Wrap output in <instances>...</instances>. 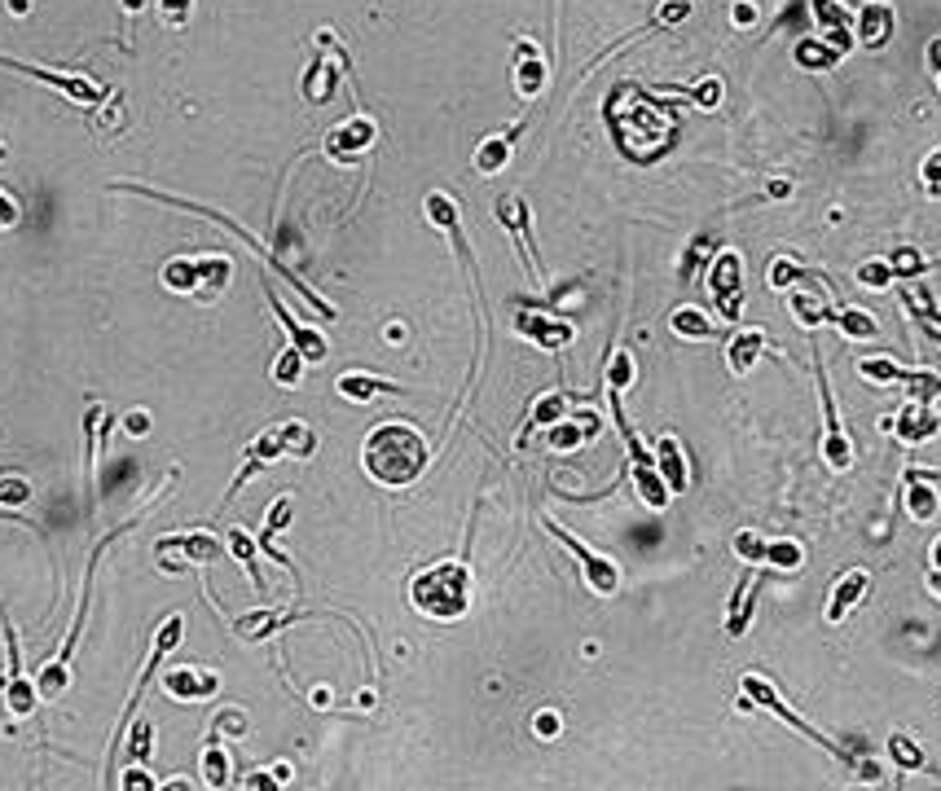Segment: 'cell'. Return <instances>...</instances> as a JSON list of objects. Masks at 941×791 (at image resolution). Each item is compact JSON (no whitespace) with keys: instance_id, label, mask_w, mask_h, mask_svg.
Masks as SVG:
<instances>
[{"instance_id":"6da1fadb","label":"cell","mask_w":941,"mask_h":791,"mask_svg":"<svg viewBox=\"0 0 941 791\" xmlns=\"http://www.w3.org/2000/svg\"><path fill=\"white\" fill-rule=\"evenodd\" d=\"M361 466L374 484L405 488L427 471V440L409 422H383L361 444Z\"/></svg>"},{"instance_id":"7a4b0ae2","label":"cell","mask_w":941,"mask_h":791,"mask_svg":"<svg viewBox=\"0 0 941 791\" xmlns=\"http://www.w3.org/2000/svg\"><path fill=\"white\" fill-rule=\"evenodd\" d=\"M409 603H414V611H423V616H431V620L467 616V607H471V572H467V563H458V559L431 563L427 572H418L414 585H409Z\"/></svg>"},{"instance_id":"3957f363","label":"cell","mask_w":941,"mask_h":791,"mask_svg":"<svg viewBox=\"0 0 941 791\" xmlns=\"http://www.w3.org/2000/svg\"><path fill=\"white\" fill-rule=\"evenodd\" d=\"M234 277V264L229 255H198V260H172L163 269V286L194 299H216Z\"/></svg>"},{"instance_id":"277c9868","label":"cell","mask_w":941,"mask_h":791,"mask_svg":"<svg viewBox=\"0 0 941 791\" xmlns=\"http://www.w3.org/2000/svg\"><path fill=\"white\" fill-rule=\"evenodd\" d=\"M744 695L752 699V704H761V708H766V712H774V717H779L783 726H792V730H801L805 739H814V743H818V748H823V752H832V756H836L840 765H849V770H858V774H862V761H854V756H849L845 748H840L836 739H827V734H818V730H814V726H810V721H805V717H796V712H792L788 704H783L779 695H774V686H770V682H761L757 673H748V677H744Z\"/></svg>"},{"instance_id":"5b68a950","label":"cell","mask_w":941,"mask_h":791,"mask_svg":"<svg viewBox=\"0 0 941 791\" xmlns=\"http://www.w3.org/2000/svg\"><path fill=\"white\" fill-rule=\"evenodd\" d=\"M546 532H550V537H555V541H563V545H568L572 554H577V559H581V576H585V585H590L599 598H612L616 589H621V567H616L612 559H607V554L590 550V545H585V541H577V537H572V532H563V523H555V519H546Z\"/></svg>"},{"instance_id":"8992f818","label":"cell","mask_w":941,"mask_h":791,"mask_svg":"<svg viewBox=\"0 0 941 791\" xmlns=\"http://www.w3.org/2000/svg\"><path fill=\"white\" fill-rule=\"evenodd\" d=\"M814 374H818V392H823V418H827V440H823V462L832 471H849L854 466V440L845 436L840 427V409H836V396H832V383H827V370H823V356H814Z\"/></svg>"},{"instance_id":"52a82bcc","label":"cell","mask_w":941,"mask_h":791,"mask_svg":"<svg viewBox=\"0 0 941 791\" xmlns=\"http://www.w3.org/2000/svg\"><path fill=\"white\" fill-rule=\"evenodd\" d=\"M0 66H5V71L27 75V80H40V84L58 88V93H66L71 102H80V106H102L106 102V88L93 84V80H84V75H62V71H49V66H31V62H14V58H0Z\"/></svg>"},{"instance_id":"ba28073f","label":"cell","mask_w":941,"mask_h":791,"mask_svg":"<svg viewBox=\"0 0 941 791\" xmlns=\"http://www.w3.org/2000/svg\"><path fill=\"white\" fill-rule=\"evenodd\" d=\"M0 625H5V651H9V677H5V708L14 712V717H31L40 704V690L36 682H27V673H22V651H18V633L9 625V616L0 611Z\"/></svg>"},{"instance_id":"9c48e42d","label":"cell","mask_w":941,"mask_h":791,"mask_svg":"<svg viewBox=\"0 0 941 791\" xmlns=\"http://www.w3.org/2000/svg\"><path fill=\"white\" fill-rule=\"evenodd\" d=\"M739 277H744L739 251H722L713 260V269H708V291H713L726 321H739V308H744V282H739Z\"/></svg>"},{"instance_id":"30bf717a","label":"cell","mask_w":941,"mask_h":791,"mask_svg":"<svg viewBox=\"0 0 941 791\" xmlns=\"http://www.w3.org/2000/svg\"><path fill=\"white\" fill-rule=\"evenodd\" d=\"M181 633H185V616H168L159 629H154V646H150V664L141 668V677H137V686H132V695H128V712H124V721H119V730H115V739H124V726H128V717H132V708L141 704V690L150 686V677H154V668H159L163 660H168V651L176 642H181Z\"/></svg>"},{"instance_id":"8fae6325","label":"cell","mask_w":941,"mask_h":791,"mask_svg":"<svg viewBox=\"0 0 941 791\" xmlns=\"http://www.w3.org/2000/svg\"><path fill=\"white\" fill-rule=\"evenodd\" d=\"M278 458H286V449H282V431L273 427V431H264V436H256V440H251V449L242 453V471L234 475V484H229L225 501H234V497L242 493V484H247L251 475H260L264 466H273Z\"/></svg>"},{"instance_id":"7c38bea8","label":"cell","mask_w":941,"mask_h":791,"mask_svg":"<svg viewBox=\"0 0 941 791\" xmlns=\"http://www.w3.org/2000/svg\"><path fill=\"white\" fill-rule=\"evenodd\" d=\"M497 220H502V225L515 233L519 255H524V264L533 269V277L541 282V264H537V247H533V229H528V203H524V198H515V194H502V198H497Z\"/></svg>"},{"instance_id":"4fadbf2b","label":"cell","mask_w":941,"mask_h":791,"mask_svg":"<svg viewBox=\"0 0 941 791\" xmlns=\"http://www.w3.org/2000/svg\"><path fill=\"white\" fill-rule=\"evenodd\" d=\"M159 554H181L185 563H194V567H207V563H220L225 559V550L229 545L220 541V537H212V532H185V537H163L159 545H154Z\"/></svg>"},{"instance_id":"5bb4252c","label":"cell","mask_w":941,"mask_h":791,"mask_svg":"<svg viewBox=\"0 0 941 791\" xmlns=\"http://www.w3.org/2000/svg\"><path fill=\"white\" fill-rule=\"evenodd\" d=\"M515 334H524V339H533L537 348L546 352H559L572 343V326L555 313H519L515 317Z\"/></svg>"},{"instance_id":"9a60e30c","label":"cell","mask_w":941,"mask_h":791,"mask_svg":"<svg viewBox=\"0 0 941 791\" xmlns=\"http://www.w3.org/2000/svg\"><path fill=\"white\" fill-rule=\"evenodd\" d=\"M374 137H379V132H374V124H370L365 115H357V119L339 124V128L326 137V154H330V159H339V163H352L357 154H365V150L374 146Z\"/></svg>"},{"instance_id":"2e32d148","label":"cell","mask_w":941,"mask_h":791,"mask_svg":"<svg viewBox=\"0 0 941 791\" xmlns=\"http://www.w3.org/2000/svg\"><path fill=\"white\" fill-rule=\"evenodd\" d=\"M216 686H220L216 673H207V668H198V664H181V668H168V673H163V690H168L172 699H181V704L216 695Z\"/></svg>"},{"instance_id":"e0dca14e","label":"cell","mask_w":941,"mask_h":791,"mask_svg":"<svg viewBox=\"0 0 941 791\" xmlns=\"http://www.w3.org/2000/svg\"><path fill=\"white\" fill-rule=\"evenodd\" d=\"M884 427H889L902 444H924V440H933L937 431H941V418L928 405H920V400H911L898 418H884Z\"/></svg>"},{"instance_id":"ac0fdd59","label":"cell","mask_w":941,"mask_h":791,"mask_svg":"<svg viewBox=\"0 0 941 791\" xmlns=\"http://www.w3.org/2000/svg\"><path fill=\"white\" fill-rule=\"evenodd\" d=\"M893 27H898V18H893V5H884V0H867L854 18L858 44H867V49H884L893 40Z\"/></svg>"},{"instance_id":"d6986e66","label":"cell","mask_w":941,"mask_h":791,"mask_svg":"<svg viewBox=\"0 0 941 791\" xmlns=\"http://www.w3.org/2000/svg\"><path fill=\"white\" fill-rule=\"evenodd\" d=\"M788 308H792V317L801 321L805 330H818V326H832V299H827L823 286H796V291H788Z\"/></svg>"},{"instance_id":"ffe728a7","label":"cell","mask_w":941,"mask_h":791,"mask_svg":"<svg viewBox=\"0 0 941 791\" xmlns=\"http://www.w3.org/2000/svg\"><path fill=\"white\" fill-rule=\"evenodd\" d=\"M269 308H273V313H278V321H282V326H286V334H291V348H300V356H304V361H308V365H317V361H326V352H330V343H326V339H321V334H317L313 326H304V321H295L291 313H286V308H282V299H278V295H273V291H269Z\"/></svg>"},{"instance_id":"44dd1931","label":"cell","mask_w":941,"mask_h":791,"mask_svg":"<svg viewBox=\"0 0 941 791\" xmlns=\"http://www.w3.org/2000/svg\"><path fill=\"white\" fill-rule=\"evenodd\" d=\"M902 501H906V515H911L915 523H933L937 510H941V493L933 488V479H924L920 471H906Z\"/></svg>"},{"instance_id":"7402d4cb","label":"cell","mask_w":941,"mask_h":791,"mask_svg":"<svg viewBox=\"0 0 941 791\" xmlns=\"http://www.w3.org/2000/svg\"><path fill=\"white\" fill-rule=\"evenodd\" d=\"M867 589H871V576L862 572V567H854V572L840 576V585L832 589V603H827V625H840V620H845L849 611L867 598Z\"/></svg>"},{"instance_id":"603a6c76","label":"cell","mask_w":941,"mask_h":791,"mask_svg":"<svg viewBox=\"0 0 941 791\" xmlns=\"http://www.w3.org/2000/svg\"><path fill=\"white\" fill-rule=\"evenodd\" d=\"M519 132H524V124H515V128L497 132V137H484V141H480V150H475V167H480L484 176L502 172V167L511 163V150H515V137H519Z\"/></svg>"},{"instance_id":"cb8c5ba5","label":"cell","mask_w":941,"mask_h":791,"mask_svg":"<svg viewBox=\"0 0 941 791\" xmlns=\"http://www.w3.org/2000/svg\"><path fill=\"white\" fill-rule=\"evenodd\" d=\"M902 304H906V313L924 326L928 339L941 343V308H937L933 291H928V286H915V291H911V286H902Z\"/></svg>"},{"instance_id":"d4e9b609","label":"cell","mask_w":941,"mask_h":791,"mask_svg":"<svg viewBox=\"0 0 941 791\" xmlns=\"http://www.w3.org/2000/svg\"><path fill=\"white\" fill-rule=\"evenodd\" d=\"M656 471L664 484H669L673 497L686 493V458H682V444L673 436H660V444H656Z\"/></svg>"},{"instance_id":"484cf974","label":"cell","mask_w":941,"mask_h":791,"mask_svg":"<svg viewBox=\"0 0 941 791\" xmlns=\"http://www.w3.org/2000/svg\"><path fill=\"white\" fill-rule=\"evenodd\" d=\"M757 576L744 572L739 576V585H735V598H730V611H726V633L730 638H744V629H748V620H752V607H757Z\"/></svg>"},{"instance_id":"4316f807","label":"cell","mask_w":941,"mask_h":791,"mask_svg":"<svg viewBox=\"0 0 941 791\" xmlns=\"http://www.w3.org/2000/svg\"><path fill=\"white\" fill-rule=\"evenodd\" d=\"M761 348H766V334L761 330H744V334H735V339L726 343V365L735 370L739 378H744L752 365H757V356H761Z\"/></svg>"},{"instance_id":"83f0119b","label":"cell","mask_w":941,"mask_h":791,"mask_svg":"<svg viewBox=\"0 0 941 791\" xmlns=\"http://www.w3.org/2000/svg\"><path fill=\"white\" fill-rule=\"evenodd\" d=\"M594 431H599V418H590V414H585V418H563V422L550 427V449L568 453V449H577V444L590 440Z\"/></svg>"},{"instance_id":"f1b7e54d","label":"cell","mask_w":941,"mask_h":791,"mask_svg":"<svg viewBox=\"0 0 941 791\" xmlns=\"http://www.w3.org/2000/svg\"><path fill=\"white\" fill-rule=\"evenodd\" d=\"M541 84H546V66H541V58L533 53V44H519V66H515V93L524 97H537L541 93Z\"/></svg>"},{"instance_id":"f546056e","label":"cell","mask_w":941,"mask_h":791,"mask_svg":"<svg viewBox=\"0 0 941 791\" xmlns=\"http://www.w3.org/2000/svg\"><path fill=\"white\" fill-rule=\"evenodd\" d=\"M335 387H339V396L357 400V405H365V400H374V396H383V392H405V387L387 383V378H374V374H343Z\"/></svg>"},{"instance_id":"4dcf8cb0","label":"cell","mask_w":941,"mask_h":791,"mask_svg":"<svg viewBox=\"0 0 941 791\" xmlns=\"http://www.w3.org/2000/svg\"><path fill=\"white\" fill-rule=\"evenodd\" d=\"M832 326L845 334V339H858V343H867V339H880V321L867 313V308H840V313L832 317Z\"/></svg>"},{"instance_id":"1f68e13d","label":"cell","mask_w":941,"mask_h":791,"mask_svg":"<svg viewBox=\"0 0 941 791\" xmlns=\"http://www.w3.org/2000/svg\"><path fill=\"white\" fill-rule=\"evenodd\" d=\"M563 414H568V396H563V392L541 396L537 405L528 409V427H524V436H519V444L528 440V431H533V427H555V422H563Z\"/></svg>"},{"instance_id":"d6a6232c","label":"cell","mask_w":941,"mask_h":791,"mask_svg":"<svg viewBox=\"0 0 941 791\" xmlns=\"http://www.w3.org/2000/svg\"><path fill=\"white\" fill-rule=\"evenodd\" d=\"M669 326H673V334H682V339H717V326L700 308H673Z\"/></svg>"},{"instance_id":"836d02e7","label":"cell","mask_w":941,"mask_h":791,"mask_svg":"<svg viewBox=\"0 0 941 791\" xmlns=\"http://www.w3.org/2000/svg\"><path fill=\"white\" fill-rule=\"evenodd\" d=\"M282 449H286V458H313V449H317V436H313V427H304L300 418H291V422H282Z\"/></svg>"},{"instance_id":"e575fe53","label":"cell","mask_w":941,"mask_h":791,"mask_svg":"<svg viewBox=\"0 0 941 791\" xmlns=\"http://www.w3.org/2000/svg\"><path fill=\"white\" fill-rule=\"evenodd\" d=\"M225 545H229V554H234V559H238L242 567H247L251 585H256L260 594H264V576H260V563H256V541H251L242 528H229V541H225Z\"/></svg>"},{"instance_id":"d590c367","label":"cell","mask_w":941,"mask_h":791,"mask_svg":"<svg viewBox=\"0 0 941 791\" xmlns=\"http://www.w3.org/2000/svg\"><path fill=\"white\" fill-rule=\"evenodd\" d=\"M889 756H893V765H898L902 774H915V770H924V752H920V743L911 739V734H893L889 739Z\"/></svg>"},{"instance_id":"8d00e7d4","label":"cell","mask_w":941,"mask_h":791,"mask_svg":"<svg viewBox=\"0 0 941 791\" xmlns=\"http://www.w3.org/2000/svg\"><path fill=\"white\" fill-rule=\"evenodd\" d=\"M796 62L810 66V71H832V66L840 62V49L836 44H827V40H805L801 49H796Z\"/></svg>"},{"instance_id":"74e56055","label":"cell","mask_w":941,"mask_h":791,"mask_svg":"<svg viewBox=\"0 0 941 791\" xmlns=\"http://www.w3.org/2000/svg\"><path fill=\"white\" fill-rule=\"evenodd\" d=\"M889 269H893V282H915V277L928 273V260L915 247H898L889 255Z\"/></svg>"},{"instance_id":"f35d334b","label":"cell","mask_w":941,"mask_h":791,"mask_svg":"<svg viewBox=\"0 0 941 791\" xmlns=\"http://www.w3.org/2000/svg\"><path fill=\"white\" fill-rule=\"evenodd\" d=\"M858 374L871 378V383H906L911 370L898 361H889V356H871V361H858Z\"/></svg>"},{"instance_id":"ab89813d","label":"cell","mask_w":941,"mask_h":791,"mask_svg":"<svg viewBox=\"0 0 941 791\" xmlns=\"http://www.w3.org/2000/svg\"><path fill=\"white\" fill-rule=\"evenodd\" d=\"M427 220H431L436 229H445V233H458V229H462L458 203H453L449 194H427Z\"/></svg>"},{"instance_id":"60d3db41","label":"cell","mask_w":941,"mask_h":791,"mask_svg":"<svg viewBox=\"0 0 941 791\" xmlns=\"http://www.w3.org/2000/svg\"><path fill=\"white\" fill-rule=\"evenodd\" d=\"M810 9L823 31H854V18H849V9L840 0H810Z\"/></svg>"},{"instance_id":"b9f144b4","label":"cell","mask_w":941,"mask_h":791,"mask_svg":"<svg viewBox=\"0 0 941 791\" xmlns=\"http://www.w3.org/2000/svg\"><path fill=\"white\" fill-rule=\"evenodd\" d=\"M291 515H295V497H278L269 506V519H264V528H260V545H264V550H269L273 537H278L286 523H291Z\"/></svg>"},{"instance_id":"7bdbcfd3","label":"cell","mask_w":941,"mask_h":791,"mask_svg":"<svg viewBox=\"0 0 941 791\" xmlns=\"http://www.w3.org/2000/svg\"><path fill=\"white\" fill-rule=\"evenodd\" d=\"M906 387H911V400H920V405H933V400L941 396V374H933V370H911Z\"/></svg>"},{"instance_id":"ee69618b","label":"cell","mask_w":941,"mask_h":791,"mask_svg":"<svg viewBox=\"0 0 941 791\" xmlns=\"http://www.w3.org/2000/svg\"><path fill=\"white\" fill-rule=\"evenodd\" d=\"M304 365L308 361L300 356V348H286L278 361H273V378H278L282 387H295V383H300V374H304Z\"/></svg>"},{"instance_id":"f6af8a7d","label":"cell","mask_w":941,"mask_h":791,"mask_svg":"<svg viewBox=\"0 0 941 791\" xmlns=\"http://www.w3.org/2000/svg\"><path fill=\"white\" fill-rule=\"evenodd\" d=\"M766 563L783 567V572H796V567H801V545L796 541H766Z\"/></svg>"},{"instance_id":"bcb514c9","label":"cell","mask_w":941,"mask_h":791,"mask_svg":"<svg viewBox=\"0 0 941 791\" xmlns=\"http://www.w3.org/2000/svg\"><path fill=\"white\" fill-rule=\"evenodd\" d=\"M203 778H207V787H225L229 783V756H225V748H207L203 752Z\"/></svg>"},{"instance_id":"7dc6e473","label":"cell","mask_w":941,"mask_h":791,"mask_svg":"<svg viewBox=\"0 0 941 791\" xmlns=\"http://www.w3.org/2000/svg\"><path fill=\"white\" fill-rule=\"evenodd\" d=\"M629 383H634V356H629V352H616V356H612V365H607V387L625 392Z\"/></svg>"},{"instance_id":"c3c4849f","label":"cell","mask_w":941,"mask_h":791,"mask_svg":"<svg viewBox=\"0 0 941 791\" xmlns=\"http://www.w3.org/2000/svg\"><path fill=\"white\" fill-rule=\"evenodd\" d=\"M22 501H31L27 479H0V515H9L14 506H22Z\"/></svg>"},{"instance_id":"681fc988","label":"cell","mask_w":941,"mask_h":791,"mask_svg":"<svg viewBox=\"0 0 941 791\" xmlns=\"http://www.w3.org/2000/svg\"><path fill=\"white\" fill-rule=\"evenodd\" d=\"M858 282H862V286H871V291H884V286L893 282L889 260H867V264L858 269Z\"/></svg>"},{"instance_id":"f907efd6","label":"cell","mask_w":941,"mask_h":791,"mask_svg":"<svg viewBox=\"0 0 941 791\" xmlns=\"http://www.w3.org/2000/svg\"><path fill=\"white\" fill-rule=\"evenodd\" d=\"M128 761H132V765H146V761H150V721H137V726H132Z\"/></svg>"},{"instance_id":"816d5d0a","label":"cell","mask_w":941,"mask_h":791,"mask_svg":"<svg viewBox=\"0 0 941 791\" xmlns=\"http://www.w3.org/2000/svg\"><path fill=\"white\" fill-rule=\"evenodd\" d=\"M735 554L744 563H766V541H761L757 532H739V537H735Z\"/></svg>"},{"instance_id":"f5cc1de1","label":"cell","mask_w":941,"mask_h":791,"mask_svg":"<svg viewBox=\"0 0 941 791\" xmlns=\"http://www.w3.org/2000/svg\"><path fill=\"white\" fill-rule=\"evenodd\" d=\"M801 269H796V264L792 260H779V264H774V269H770V286H774V291H792V282H801Z\"/></svg>"},{"instance_id":"db71d44e","label":"cell","mask_w":941,"mask_h":791,"mask_svg":"<svg viewBox=\"0 0 941 791\" xmlns=\"http://www.w3.org/2000/svg\"><path fill=\"white\" fill-rule=\"evenodd\" d=\"M163 5V22L168 27H185V18H190V0H159Z\"/></svg>"},{"instance_id":"11a10c76","label":"cell","mask_w":941,"mask_h":791,"mask_svg":"<svg viewBox=\"0 0 941 791\" xmlns=\"http://www.w3.org/2000/svg\"><path fill=\"white\" fill-rule=\"evenodd\" d=\"M22 220V207H18V198H9L5 189H0V229H14Z\"/></svg>"},{"instance_id":"9f6ffc18","label":"cell","mask_w":941,"mask_h":791,"mask_svg":"<svg viewBox=\"0 0 941 791\" xmlns=\"http://www.w3.org/2000/svg\"><path fill=\"white\" fill-rule=\"evenodd\" d=\"M924 185L933 189V194L941 189V150H933V154L924 159Z\"/></svg>"},{"instance_id":"6f0895ef","label":"cell","mask_w":941,"mask_h":791,"mask_svg":"<svg viewBox=\"0 0 941 791\" xmlns=\"http://www.w3.org/2000/svg\"><path fill=\"white\" fill-rule=\"evenodd\" d=\"M686 14H691V0H669V5L660 9V22H682Z\"/></svg>"},{"instance_id":"680465c9","label":"cell","mask_w":941,"mask_h":791,"mask_svg":"<svg viewBox=\"0 0 941 791\" xmlns=\"http://www.w3.org/2000/svg\"><path fill=\"white\" fill-rule=\"evenodd\" d=\"M124 431H128V436H146V431H150V414H141V409H132V414L124 418Z\"/></svg>"},{"instance_id":"91938a15","label":"cell","mask_w":941,"mask_h":791,"mask_svg":"<svg viewBox=\"0 0 941 791\" xmlns=\"http://www.w3.org/2000/svg\"><path fill=\"white\" fill-rule=\"evenodd\" d=\"M537 734H541V739H555V734H559V717H555V712H541V717H537Z\"/></svg>"},{"instance_id":"94428289","label":"cell","mask_w":941,"mask_h":791,"mask_svg":"<svg viewBox=\"0 0 941 791\" xmlns=\"http://www.w3.org/2000/svg\"><path fill=\"white\" fill-rule=\"evenodd\" d=\"M928 66H933V80H937V88H941V36L928 44Z\"/></svg>"},{"instance_id":"6125c7cd","label":"cell","mask_w":941,"mask_h":791,"mask_svg":"<svg viewBox=\"0 0 941 791\" xmlns=\"http://www.w3.org/2000/svg\"><path fill=\"white\" fill-rule=\"evenodd\" d=\"M124 787H154L150 778H146V765H141V770H132V774L124 778Z\"/></svg>"},{"instance_id":"be15d7a7","label":"cell","mask_w":941,"mask_h":791,"mask_svg":"<svg viewBox=\"0 0 941 791\" xmlns=\"http://www.w3.org/2000/svg\"><path fill=\"white\" fill-rule=\"evenodd\" d=\"M752 18H757V9H752V5H735V22H739V27H748Z\"/></svg>"},{"instance_id":"e7e4bbea","label":"cell","mask_w":941,"mask_h":791,"mask_svg":"<svg viewBox=\"0 0 941 791\" xmlns=\"http://www.w3.org/2000/svg\"><path fill=\"white\" fill-rule=\"evenodd\" d=\"M928 559H933V567H937V572H941V537L933 541V550H928Z\"/></svg>"},{"instance_id":"03108f58","label":"cell","mask_w":941,"mask_h":791,"mask_svg":"<svg viewBox=\"0 0 941 791\" xmlns=\"http://www.w3.org/2000/svg\"><path fill=\"white\" fill-rule=\"evenodd\" d=\"M928 585H933L937 594H941V572H937V567H933V572H928Z\"/></svg>"},{"instance_id":"003e7915","label":"cell","mask_w":941,"mask_h":791,"mask_svg":"<svg viewBox=\"0 0 941 791\" xmlns=\"http://www.w3.org/2000/svg\"><path fill=\"white\" fill-rule=\"evenodd\" d=\"M9 9H14V14H27V0H9Z\"/></svg>"}]
</instances>
